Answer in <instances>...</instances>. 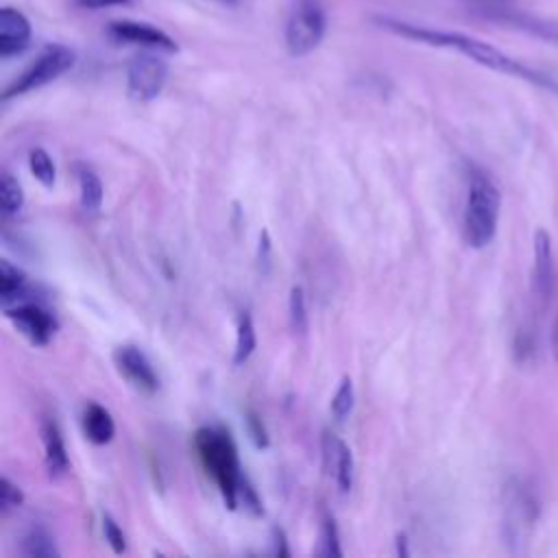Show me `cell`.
Masks as SVG:
<instances>
[{
  "instance_id": "6da1fadb",
  "label": "cell",
  "mask_w": 558,
  "mask_h": 558,
  "mask_svg": "<svg viewBox=\"0 0 558 558\" xmlns=\"http://www.w3.org/2000/svg\"><path fill=\"white\" fill-rule=\"evenodd\" d=\"M381 24L388 31L401 35V37H408V39H414V41H423V44H429V46H438V48L456 50V52L469 57L471 61H475V63H480V65H484L488 70H495V72H501V74L527 81V83H532L536 87H543V89H549V92L558 94V81H554L551 76H547L541 70H534V68H530V65L508 57L504 50L495 48L493 44H488L484 39L464 35V33L423 28V26H414V24H405V22H395V20H381Z\"/></svg>"
},
{
  "instance_id": "7a4b0ae2",
  "label": "cell",
  "mask_w": 558,
  "mask_h": 558,
  "mask_svg": "<svg viewBox=\"0 0 558 558\" xmlns=\"http://www.w3.org/2000/svg\"><path fill=\"white\" fill-rule=\"evenodd\" d=\"M194 449L201 458L203 469L214 480L220 497L229 510L238 508V488L246 473H242L238 447L231 434L222 427H198L194 432Z\"/></svg>"
},
{
  "instance_id": "3957f363",
  "label": "cell",
  "mask_w": 558,
  "mask_h": 558,
  "mask_svg": "<svg viewBox=\"0 0 558 558\" xmlns=\"http://www.w3.org/2000/svg\"><path fill=\"white\" fill-rule=\"evenodd\" d=\"M501 192L493 177L480 168L471 166L466 174V201L462 216V235L471 248H484L493 242L499 225Z\"/></svg>"
},
{
  "instance_id": "277c9868",
  "label": "cell",
  "mask_w": 558,
  "mask_h": 558,
  "mask_svg": "<svg viewBox=\"0 0 558 558\" xmlns=\"http://www.w3.org/2000/svg\"><path fill=\"white\" fill-rule=\"evenodd\" d=\"M74 52L68 46L61 44H48L26 68L24 72L13 78L4 92H2V100H11L15 96L28 94L33 89H39L48 83H52L54 78H59L61 74H65L72 65H74Z\"/></svg>"
},
{
  "instance_id": "5b68a950",
  "label": "cell",
  "mask_w": 558,
  "mask_h": 558,
  "mask_svg": "<svg viewBox=\"0 0 558 558\" xmlns=\"http://www.w3.org/2000/svg\"><path fill=\"white\" fill-rule=\"evenodd\" d=\"M327 17L320 0H296L286 20V48L292 57L310 54L325 35Z\"/></svg>"
},
{
  "instance_id": "8992f818",
  "label": "cell",
  "mask_w": 558,
  "mask_h": 558,
  "mask_svg": "<svg viewBox=\"0 0 558 558\" xmlns=\"http://www.w3.org/2000/svg\"><path fill=\"white\" fill-rule=\"evenodd\" d=\"M166 78H168V63L153 52H140L137 57L131 59L126 68L129 98L135 102H150L161 94Z\"/></svg>"
},
{
  "instance_id": "52a82bcc",
  "label": "cell",
  "mask_w": 558,
  "mask_h": 558,
  "mask_svg": "<svg viewBox=\"0 0 558 558\" xmlns=\"http://www.w3.org/2000/svg\"><path fill=\"white\" fill-rule=\"evenodd\" d=\"M4 316L15 325V329L28 338V342L44 347L57 331V318L39 303L26 301L13 307H4Z\"/></svg>"
},
{
  "instance_id": "ba28073f",
  "label": "cell",
  "mask_w": 558,
  "mask_h": 558,
  "mask_svg": "<svg viewBox=\"0 0 558 558\" xmlns=\"http://www.w3.org/2000/svg\"><path fill=\"white\" fill-rule=\"evenodd\" d=\"M536 517L534 495L517 480L506 486V532L508 543H525Z\"/></svg>"
},
{
  "instance_id": "9c48e42d",
  "label": "cell",
  "mask_w": 558,
  "mask_h": 558,
  "mask_svg": "<svg viewBox=\"0 0 558 558\" xmlns=\"http://www.w3.org/2000/svg\"><path fill=\"white\" fill-rule=\"evenodd\" d=\"M320 449H323L325 471L329 473V477L333 480L338 490L342 495H347L353 488V477H355V464H353V453H351L349 445L338 434L325 429Z\"/></svg>"
},
{
  "instance_id": "30bf717a",
  "label": "cell",
  "mask_w": 558,
  "mask_h": 558,
  "mask_svg": "<svg viewBox=\"0 0 558 558\" xmlns=\"http://www.w3.org/2000/svg\"><path fill=\"white\" fill-rule=\"evenodd\" d=\"M113 362L118 373L137 390L153 395L159 388V377L146 357V353L135 344H122L113 351Z\"/></svg>"
},
{
  "instance_id": "8fae6325",
  "label": "cell",
  "mask_w": 558,
  "mask_h": 558,
  "mask_svg": "<svg viewBox=\"0 0 558 558\" xmlns=\"http://www.w3.org/2000/svg\"><path fill=\"white\" fill-rule=\"evenodd\" d=\"M109 35L116 41L124 44H137L144 48H157L166 52H177V41L163 33L161 28L146 24V22H135V20H116L109 24Z\"/></svg>"
},
{
  "instance_id": "7c38bea8",
  "label": "cell",
  "mask_w": 558,
  "mask_h": 558,
  "mask_svg": "<svg viewBox=\"0 0 558 558\" xmlns=\"http://www.w3.org/2000/svg\"><path fill=\"white\" fill-rule=\"evenodd\" d=\"M31 41V22L11 7L0 9V57L9 59L26 50Z\"/></svg>"
},
{
  "instance_id": "4fadbf2b",
  "label": "cell",
  "mask_w": 558,
  "mask_h": 558,
  "mask_svg": "<svg viewBox=\"0 0 558 558\" xmlns=\"http://www.w3.org/2000/svg\"><path fill=\"white\" fill-rule=\"evenodd\" d=\"M554 253H551V238L545 229H536L534 233V292L536 296L547 303L554 294Z\"/></svg>"
},
{
  "instance_id": "5bb4252c",
  "label": "cell",
  "mask_w": 558,
  "mask_h": 558,
  "mask_svg": "<svg viewBox=\"0 0 558 558\" xmlns=\"http://www.w3.org/2000/svg\"><path fill=\"white\" fill-rule=\"evenodd\" d=\"M41 442H44V464H46L48 475L52 480L65 475L70 469V458H68L63 434H61L57 421L46 418L41 423Z\"/></svg>"
},
{
  "instance_id": "9a60e30c",
  "label": "cell",
  "mask_w": 558,
  "mask_h": 558,
  "mask_svg": "<svg viewBox=\"0 0 558 558\" xmlns=\"http://www.w3.org/2000/svg\"><path fill=\"white\" fill-rule=\"evenodd\" d=\"M81 423H83L85 438L94 445H107V442H111V438L116 434V423H113L111 412L96 401H89L85 405Z\"/></svg>"
},
{
  "instance_id": "2e32d148",
  "label": "cell",
  "mask_w": 558,
  "mask_h": 558,
  "mask_svg": "<svg viewBox=\"0 0 558 558\" xmlns=\"http://www.w3.org/2000/svg\"><path fill=\"white\" fill-rule=\"evenodd\" d=\"M76 181H78V201H81V209L85 214H98L100 205H102V183L98 179V174L83 166V163H76Z\"/></svg>"
},
{
  "instance_id": "e0dca14e",
  "label": "cell",
  "mask_w": 558,
  "mask_h": 558,
  "mask_svg": "<svg viewBox=\"0 0 558 558\" xmlns=\"http://www.w3.org/2000/svg\"><path fill=\"white\" fill-rule=\"evenodd\" d=\"M20 554L28 558H50L59 556L52 534L44 525H31L20 543Z\"/></svg>"
},
{
  "instance_id": "ac0fdd59",
  "label": "cell",
  "mask_w": 558,
  "mask_h": 558,
  "mask_svg": "<svg viewBox=\"0 0 558 558\" xmlns=\"http://www.w3.org/2000/svg\"><path fill=\"white\" fill-rule=\"evenodd\" d=\"M257 336L251 312H242L238 318V333H235V349H233V364L242 366L255 351Z\"/></svg>"
},
{
  "instance_id": "d6986e66",
  "label": "cell",
  "mask_w": 558,
  "mask_h": 558,
  "mask_svg": "<svg viewBox=\"0 0 558 558\" xmlns=\"http://www.w3.org/2000/svg\"><path fill=\"white\" fill-rule=\"evenodd\" d=\"M26 283L28 279L22 268L11 264L9 259H0V296L4 303L17 301V296L24 294Z\"/></svg>"
},
{
  "instance_id": "ffe728a7",
  "label": "cell",
  "mask_w": 558,
  "mask_h": 558,
  "mask_svg": "<svg viewBox=\"0 0 558 558\" xmlns=\"http://www.w3.org/2000/svg\"><path fill=\"white\" fill-rule=\"evenodd\" d=\"M512 24L551 46H558V20L547 17H530V15H517L512 17Z\"/></svg>"
},
{
  "instance_id": "44dd1931",
  "label": "cell",
  "mask_w": 558,
  "mask_h": 558,
  "mask_svg": "<svg viewBox=\"0 0 558 558\" xmlns=\"http://www.w3.org/2000/svg\"><path fill=\"white\" fill-rule=\"evenodd\" d=\"M0 205H2V216L4 218H13L22 211L24 207V192L20 181L11 174L4 172L2 181H0Z\"/></svg>"
},
{
  "instance_id": "7402d4cb",
  "label": "cell",
  "mask_w": 558,
  "mask_h": 558,
  "mask_svg": "<svg viewBox=\"0 0 558 558\" xmlns=\"http://www.w3.org/2000/svg\"><path fill=\"white\" fill-rule=\"evenodd\" d=\"M28 168L33 172V177L44 185V187H52L54 181H57V168H54V161L52 157L48 155L46 148L41 146H35L31 148L28 153Z\"/></svg>"
},
{
  "instance_id": "603a6c76",
  "label": "cell",
  "mask_w": 558,
  "mask_h": 558,
  "mask_svg": "<svg viewBox=\"0 0 558 558\" xmlns=\"http://www.w3.org/2000/svg\"><path fill=\"white\" fill-rule=\"evenodd\" d=\"M288 312H290V327L294 333L305 336L307 331V301H305V290L301 286H292L290 290V301H288Z\"/></svg>"
},
{
  "instance_id": "cb8c5ba5",
  "label": "cell",
  "mask_w": 558,
  "mask_h": 558,
  "mask_svg": "<svg viewBox=\"0 0 558 558\" xmlns=\"http://www.w3.org/2000/svg\"><path fill=\"white\" fill-rule=\"evenodd\" d=\"M353 401H355L353 381H351V377H342L340 386H338V390H336V395L331 399V405H329L333 418L336 421H344L351 414V410H353Z\"/></svg>"
},
{
  "instance_id": "d4e9b609",
  "label": "cell",
  "mask_w": 558,
  "mask_h": 558,
  "mask_svg": "<svg viewBox=\"0 0 558 558\" xmlns=\"http://www.w3.org/2000/svg\"><path fill=\"white\" fill-rule=\"evenodd\" d=\"M316 554H320V556H342L340 538H338V525H336L333 514H329V512L323 517V523H320V547H318Z\"/></svg>"
},
{
  "instance_id": "484cf974",
  "label": "cell",
  "mask_w": 558,
  "mask_h": 558,
  "mask_svg": "<svg viewBox=\"0 0 558 558\" xmlns=\"http://www.w3.org/2000/svg\"><path fill=\"white\" fill-rule=\"evenodd\" d=\"M238 506H244V510H248L253 517H262L264 514V506L262 499L257 495V490L253 488L251 480L244 475L238 488Z\"/></svg>"
},
{
  "instance_id": "4316f807",
  "label": "cell",
  "mask_w": 558,
  "mask_h": 558,
  "mask_svg": "<svg viewBox=\"0 0 558 558\" xmlns=\"http://www.w3.org/2000/svg\"><path fill=\"white\" fill-rule=\"evenodd\" d=\"M22 504H24L22 488L15 482H11L7 475H2V480H0V506H2V512L7 514L11 510L20 508Z\"/></svg>"
},
{
  "instance_id": "83f0119b",
  "label": "cell",
  "mask_w": 558,
  "mask_h": 558,
  "mask_svg": "<svg viewBox=\"0 0 558 558\" xmlns=\"http://www.w3.org/2000/svg\"><path fill=\"white\" fill-rule=\"evenodd\" d=\"M244 421H246V432H248L253 445L257 449H266L270 445V438H268V429H266L262 416L257 412H253V410H246V418Z\"/></svg>"
},
{
  "instance_id": "f1b7e54d",
  "label": "cell",
  "mask_w": 558,
  "mask_h": 558,
  "mask_svg": "<svg viewBox=\"0 0 558 558\" xmlns=\"http://www.w3.org/2000/svg\"><path fill=\"white\" fill-rule=\"evenodd\" d=\"M102 534H105V541L111 545V549L116 554H122L126 549L124 532H122V527L109 514H102Z\"/></svg>"
},
{
  "instance_id": "f546056e",
  "label": "cell",
  "mask_w": 558,
  "mask_h": 558,
  "mask_svg": "<svg viewBox=\"0 0 558 558\" xmlns=\"http://www.w3.org/2000/svg\"><path fill=\"white\" fill-rule=\"evenodd\" d=\"M272 545H275V554L277 556H290V549H288V541H286V532L279 527V525H275L272 527Z\"/></svg>"
},
{
  "instance_id": "4dcf8cb0",
  "label": "cell",
  "mask_w": 558,
  "mask_h": 558,
  "mask_svg": "<svg viewBox=\"0 0 558 558\" xmlns=\"http://www.w3.org/2000/svg\"><path fill=\"white\" fill-rule=\"evenodd\" d=\"M131 0H76L78 7L83 9H105V7H118V4H129Z\"/></svg>"
},
{
  "instance_id": "1f68e13d",
  "label": "cell",
  "mask_w": 558,
  "mask_h": 558,
  "mask_svg": "<svg viewBox=\"0 0 558 558\" xmlns=\"http://www.w3.org/2000/svg\"><path fill=\"white\" fill-rule=\"evenodd\" d=\"M257 255H259V264L268 266V259H270V235H268L266 229L259 233V251H257Z\"/></svg>"
},
{
  "instance_id": "d6a6232c",
  "label": "cell",
  "mask_w": 558,
  "mask_h": 558,
  "mask_svg": "<svg viewBox=\"0 0 558 558\" xmlns=\"http://www.w3.org/2000/svg\"><path fill=\"white\" fill-rule=\"evenodd\" d=\"M397 554L399 556H408V547H405V536L403 534L397 536Z\"/></svg>"
},
{
  "instance_id": "836d02e7",
  "label": "cell",
  "mask_w": 558,
  "mask_h": 558,
  "mask_svg": "<svg viewBox=\"0 0 558 558\" xmlns=\"http://www.w3.org/2000/svg\"><path fill=\"white\" fill-rule=\"evenodd\" d=\"M554 355L558 360V323H556V331H554Z\"/></svg>"
},
{
  "instance_id": "e575fe53",
  "label": "cell",
  "mask_w": 558,
  "mask_h": 558,
  "mask_svg": "<svg viewBox=\"0 0 558 558\" xmlns=\"http://www.w3.org/2000/svg\"><path fill=\"white\" fill-rule=\"evenodd\" d=\"M222 2H229V0H222Z\"/></svg>"
}]
</instances>
